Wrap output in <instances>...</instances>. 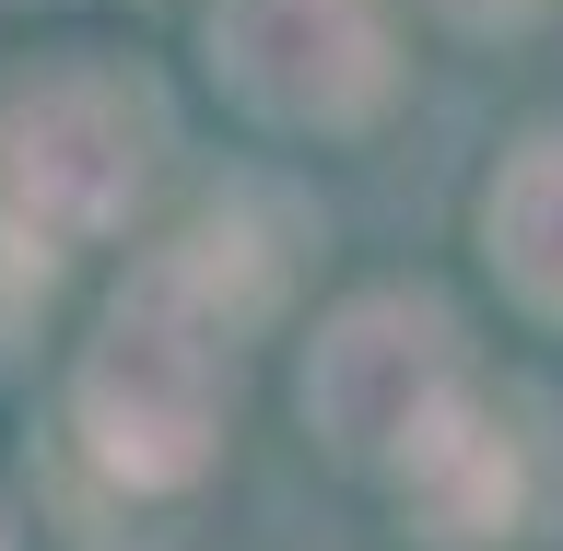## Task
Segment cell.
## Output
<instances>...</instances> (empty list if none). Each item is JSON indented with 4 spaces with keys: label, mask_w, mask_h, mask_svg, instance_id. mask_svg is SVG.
Returning <instances> with one entry per match:
<instances>
[{
    "label": "cell",
    "mask_w": 563,
    "mask_h": 551,
    "mask_svg": "<svg viewBox=\"0 0 563 551\" xmlns=\"http://www.w3.org/2000/svg\"><path fill=\"white\" fill-rule=\"evenodd\" d=\"M271 306H282V246L258 235V211H200L176 246H153L118 282V306L82 341V376H70V422H82L106 482L130 493L200 482L223 447L235 341Z\"/></svg>",
    "instance_id": "6da1fadb"
},
{
    "label": "cell",
    "mask_w": 563,
    "mask_h": 551,
    "mask_svg": "<svg viewBox=\"0 0 563 551\" xmlns=\"http://www.w3.org/2000/svg\"><path fill=\"white\" fill-rule=\"evenodd\" d=\"M153 153H165V118L130 70L59 59L0 95V200L35 211L47 235H106L130 223L141 188H153Z\"/></svg>",
    "instance_id": "7a4b0ae2"
},
{
    "label": "cell",
    "mask_w": 563,
    "mask_h": 551,
    "mask_svg": "<svg viewBox=\"0 0 563 551\" xmlns=\"http://www.w3.org/2000/svg\"><path fill=\"white\" fill-rule=\"evenodd\" d=\"M457 399H470V364H457L446 306L422 294H352L306 352V422L329 434V458L387 470V482Z\"/></svg>",
    "instance_id": "3957f363"
},
{
    "label": "cell",
    "mask_w": 563,
    "mask_h": 551,
    "mask_svg": "<svg viewBox=\"0 0 563 551\" xmlns=\"http://www.w3.org/2000/svg\"><path fill=\"white\" fill-rule=\"evenodd\" d=\"M211 82L271 130H364L399 95L387 0H211Z\"/></svg>",
    "instance_id": "277c9868"
},
{
    "label": "cell",
    "mask_w": 563,
    "mask_h": 551,
    "mask_svg": "<svg viewBox=\"0 0 563 551\" xmlns=\"http://www.w3.org/2000/svg\"><path fill=\"white\" fill-rule=\"evenodd\" d=\"M399 493H411L422 540H505V528L528 517V458H517V434H505L482 399H457V411L399 458Z\"/></svg>",
    "instance_id": "5b68a950"
},
{
    "label": "cell",
    "mask_w": 563,
    "mask_h": 551,
    "mask_svg": "<svg viewBox=\"0 0 563 551\" xmlns=\"http://www.w3.org/2000/svg\"><path fill=\"white\" fill-rule=\"evenodd\" d=\"M482 246H493V271H505V294L528 317H563V130L505 153V176L482 200Z\"/></svg>",
    "instance_id": "8992f818"
},
{
    "label": "cell",
    "mask_w": 563,
    "mask_h": 551,
    "mask_svg": "<svg viewBox=\"0 0 563 551\" xmlns=\"http://www.w3.org/2000/svg\"><path fill=\"white\" fill-rule=\"evenodd\" d=\"M47 282H59V235L35 223V211L0 200V352L35 329V306H47Z\"/></svg>",
    "instance_id": "52a82bcc"
},
{
    "label": "cell",
    "mask_w": 563,
    "mask_h": 551,
    "mask_svg": "<svg viewBox=\"0 0 563 551\" xmlns=\"http://www.w3.org/2000/svg\"><path fill=\"white\" fill-rule=\"evenodd\" d=\"M446 24H470V35H517V24H540L552 0H434Z\"/></svg>",
    "instance_id": "ba28073f"
}]
</instances>
